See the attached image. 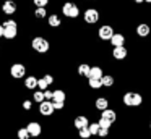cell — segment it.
<instances>
[{
	"instance_id": "36",
	"label": "cell",
	"mask_w": 151,
	"mask_h": 139,
	"mask_svg": "<svg viewBox=\"0 0 151 139\" xmlns=\"http://www.w3.org/2000/svg\"><path fill=\"white\" fill-rule=\"evenodd\" d=\"M107 134H109V129H104V128L99 129V136H101V138H104V136H107Z\"/></svg>"
},
{
	"instance_id": "5",
	"label": "cell",
	"mask_w": 151,
	"mask_h": 139,
	"mask_svg": "<svg viewBox=\"0 0 151 139\" xmlns=\"http://www.w3.org/2000/svg\"><path fill=\"white\" fill-rule=\"evenodd\" d=\"M10 73H12V76H13L15 79H20V78L24 76V73H26V68H24V65H21V63H15V65H12Z\"/></svg>"
},
{
	"instance_id": "31",
	"label": "cell",
	"mask_w": 151,
	"mask_h": 139,
	"mask_svg": "<svg viewBox=\"0 0 151 139\" xmlns=\"http://www.w3.org/2000/svg\"><path fill=\"white\" fill-rule=\"evenodd\" d=\"M4 28H18V24H17L15 19H7V21L4 23Z\"/></svg>"
},
{
	"instance_id": "34",
	"label": "cell",
	"mask_w": 151,
	"mask_h": 139,
	"mask_svg": "<svg viewBox=\"0 0 151 139\" xmlns=\"http://www.w3.org/2000/svg\"><path fill=\"white\" fill-rule=\"evenodd\" d=\"M44 96H46V100L54 99V92H50V91H44Z\"/></svg>"
},
{
	"instance_id": "38",
	"label": "cell",
	"mask_w": 151,
	"mask_h": 139,
	"mask_svg": "<svg viewBox=\"0 0 151 139\" xmlns=\"http://www.w3.org/2000/svg\"><path fill=\"white\" fill-rule=\"evenodd\" d=\"M135 3H141V2H145V0H133Z\"/></svg>"
},
{
	"instance_id": "29",
	"label": "cell",
	"mask_w": 151,
	"mask_h": 139,
	"mask_svg": "<svg viewBox=\"0 0 151 139\" xmlns=\"http://www.w3.org/2000/svg\"><path fill=\"white\" fill-rule=\"evenodd\" d=\"M141 102H143V97H141L140 94H137V92H135V94H133V107L141 105Z\"/></svg>"
},
{
	"instance_id": "3",
	"label": "cell",
	"mask_w": 151,
	"mask_h": 139,
	"mask_svg": "<svg viewBox=\"0 0 151 139\" xmlns=\"http://www.w3.org/2000/svg\"><path fill=\"white\" fill-rule=\"evenodd\" d=\"M114 29H112V26H109V24H106V26H101L99 28V31H98V36L102 39V41H111L112 37H114Z\"/></svg>"
},
{
	"instance_id": "10",
	"label": "cell",
	"mask_w": 151,
	"mask_h": 139,
	"mask_svg": "<svg viewBox=\"0 0 151 139\" xmlns=\"http://www.w3.org/2000/svg\"><path fill=\"white\" fill-rule=\"evenodd\" d=\"M111 44L114 45V47H124V44H125V37H124V34H119V32H115L114 37L111 39Z\"/></svg>"
},
{
	"instance_id": "30",
	"label": "cell",
	"mask_w": 151,
	"mask_h": 139,
	"mask_svg": "<svg viewBox=\"0 0 151 139\" xmlns=\"http://www.w3.org/2000/svg\"><path fill=\"white\" fill-rule=\"evenodd\" d=\"M98 123H99V126H101V128H104V129H109V128H111V125H112L111 121H107V120H104V118H101Z\"/></svg>"
},
{
	"instance_id": "6",
	"label": "cell",
	"mask_w": 151,
	"mask_h": 139,
	"mask_svg": "<svg viewBox=\"0 0 151 139\" xmlns=\"http://www.w3.org/2000/svg\"><path fill=\"white\" fill-rule=\"evenodd\" d=\"M54 102H50V100H44L42 103H39V112H41V115H44V116H49V115H52L54 113Z\"/></svg>"
},
{
	"instance_id": "32",
	"label": "cell",
	"mask_w": 151,
	"mask_h": 139,
	"mask_svg": "<svg viewBox=\"0 0 151 139\" xmlns=\"http://www.w3.org/2000/svg\"><path fill=\"white\" fill-rule=\"evenodd\" d=\"M49 3V0H34V5L37 8H46V5Z\"/></svg>"
},
{
	"instance_id": "28",
	"label": "cell",
	"mask_w": 151,
	"mask_h": 139,
	"mask_svg": "<svg viewBox=\"0 0 151 139\" xmlns=\"http://www.w3.org/2000/svg\"><path fill=\"white\" fill-rule=\"evenodd\" d=\"M80 138H83V139L91 138V131H89V128H83V129H80Z\"/></svg>"
},
{
	"instance_id": "19",
	"label": "cell",
	"mask_w": 151,
	"mask_h": 139,
	"mask_svg": "<svg viewBox=\"0 0 151 139\" xmlns=\"http://www.w3.org/2000/svg\"><path fill=\"white\" fill-rule=\"evenodd\" d=\"M47 21H49V26H52V28H59V26L62 24V21H60V18L57 15H50L49 18H47Z\"/></svg>"
},
{
	"instance_id": "13",
	"label": "cell",
	"mask_w": 151,
	"mask_h": 139,
	"mask_svg": "<svg viewBox=\"0 0 151 139\" xmlns=\"http://www.w3.org/2000/svg\"><path fill=\"white\" fill-rule=\"evenodd\" d=\"M96 108L101 110V112H104V110L109 108V102L106 97H99V99H96Z\"/></svg>"
},
{
	"instance_id": "24",
	"label": "cell",
	"mask_w": 151,
	"mask_h": 139,
	"mask_svg": "<svg viewBox=\"0 0 151 139\" xmlns=\"http://www.w3.org/2000/svg\"><path fill=\"white\" fill-rule=\"evenodd\" d=\"M101 81H102V86H107V87H111L112 84H114V78L109 76V74H104Z\"/></svg>"
},
{
	"instance_id": "33",
	"label": "cell",
	"mask_w": 151,
	"mask_h": 139,
	"mask_svg": "<svg viewBox=\"0 0 151 139\" xmlns=\"http://www.w3.org/2000/svg\"><path fill=\"white\" fill-rule=\"evenodd\" d=\"M31 107H33V102H31V100H24L23 102V108L24 110H31Z\"/></svg>"
},
{
	"instance_id": "2",
	"label": "cell",
	"mask_w": 151,
	"mask_h": 139,
	"mask_svg": "<svg viewBox=\"0 0 151 139\" xmlns=\"http://www.w3.org/2000/svg\"><path fill=\"white\" fill-rule=\"evenodd\" d=\"M62 13L67 16V18H76L80 15V8L76 3H72V2H67L65 5L62 6Z\"/></svg>"
},
{
	"instance_id": "25",
	"label": "cell",
	"mask_w": 151,
	"mask_h": 139,
	"mask_svg": "<svg viewBox=\"0 0 151 139\" xmlns=\"http://www.w3.org/2000/svg\"><path fill=\"white\" fill-rule=\"evenodd\" d=\"M33 99L36 100V102H39V103H42L44 100H46V96H44V91H39V92H34V96H33Z\"/></svg>"
},
{
	"instance_id": "26",
	"label": "cell",
	"mask_w": 151,
	"mask_h": 139,
	"mask_svg": "<svg viewBox=\"0 0 151 139\" xmlns=\"http://www.w3.org/2000/svg\"><path fill=\"white\" fill-rule=\"evenodd\" d=\"M89 87L99 89V87H102V81L101 79H91V78H89Z\"/></svg>"
},
{
	"instance_id": "17",
	"label": "cell",
	"mask_w": 151,
	"mask_h": 139,
	"mask_svg": "<svg viewBox=\"0 0 151 139\" xmlns=\"http://www.w3.org/2000/svg\"><path fill=\"white\" fill-rule=\"evenodd\" d=\"M89 73H91V66H89V65L83 63V65L78 66V74L80 76H88L89 78Z\"/></svg>"
},
{
	"instance_id": "15",
	"label": "cell",
	"mask_w": 151,
	"mask_h": 139,
	"mask_svg": "<svg viewBox=\"0 0 151 139\" xmlns=\"http://www.w3.org/2000/svg\"><path fill=\"white\" fill-rule=\"evenodd\" d=\"M24 86H26L28 89H34V87L39 86V79L34 78V76H29V78H26V81H24Z\"/></svg>"
},
{
	"instance_id": "39",
	"label": "cell",
	"mask_w": 151,
	"mask_h": 139,
	"mask_svg": "<svg viewBox=\"0 0 151 139\" xmlns=\"http://www.w3.org/2000/svg\"><path fill=\"white\" fill-rule=\"evenodd\" d=\"M145 2H148V3H151V0H145Z\"/></svg>"
},
{
	"instance_id": "21",
	"label": "cell",
	"mask_w": 151,
	"mask_h": 139,
	"mask_svg": "<svg viewBox=\"0 0 151 139\" xmlns=\"http://www.w3.org/2000/svg\"><path fill=\"white\" fill-rule=\"evenodd\" d=\"M133 94L135 92H127L124 96V103L127 107H133Z\"/></svg>"
},
{
	"instance_id": "1",
	"label": "cell",
	"mask_w": 151,
	"mask_h": 139,
	"mask_svg": "<svg viewBox=\"0 0 151 139\" xmlns=\"http://www.w3.org/2000/svg\"><path fill=\"white\" fill-rule=\"evenodd\" d=\"M31 47L36 52H39V53H46V52L49 50V42L44 37H34L33 41H31Z\"/></svg>"
},
{
	"instance_id": "9",
	"label": "cell",
	"mask_w": 151,
	"mask_h": 139,
	"mask_svg": "<svg viewBox=\"0 0 151 139\" xmlns=\"http://www.w3.org/2000/svg\"><path fill=\"white\" fill-rule=\"evenodd\" d=\"M73 125H75L78 129H83V128H88V126H89V123H88V118H86V116L80 115V116H76V118H75Z\"/></svg>"
},
{
	"instance_id": "4",
	"label": "cell",
	"mask_w": 151,
	"mask_h": 139,
	"mask_svg": "<svg viewBox=\"0 0 151 139\" xmlns=\"http://www.w3.org/2000/svg\"><path fill=\"white\" fill-rule=\"evenodd\" d=\"M83 19H85L88 24H93L99 19V11L96 8H88L85 13H83Z\"/></svg>"
},
{
	"instance_id": "27",
	"label": "cell",
	"mask_w": 151,
	"mask_h": 139,
	"mask_svg": "<svg viewBox=\"0 0 151 139\" xmlns=\"http://www.w3.org/2000/svg\"><path fill=\"white\" fill-rule=\"evenodd\" d=\"M34 15H36V18H47V11H46V8H36Z\"/></svg>"
},
{
	"instance_id": "23",
	"label": "cell",
	"mask_w": 151,
	"mask_h": 139,
	"mask_svg": "<svg viewBox=\"0 0 151 139\" xmlns=\"http://www.w3.org/2000/svg\"><path fill=\"white\" fill-rule=\"evenodd\" d=\"M88 128H89V131H91V136H99V129H101L99 123H91Z\"/></svg>"
},
{
	"instance_id": "14",
	"label": "cell",
	"mask_w": 151,
	"mask_h": 139,
	"mask_svg": "<svg viewBox=\"0 0 151 139\" xmlns=\"http://www.w3.org/2000/svg\"><path fill=\"white\" fill-rule=\"evenodd\" d=\"M137 34L141 36V37H146L148 34H150V26L146 24V23H141V24H138L137 28Z\"/></svg>"
},
{
	"instance_id": "11",
	"label": "cell",
	"mask_w": 151,
	"mask_h": 139,
	"mask_svg": "<svg viewBox=\"0 0 151 139\" xmlns=\"http://www.w3.org/2000/svg\"><path fill=\"white\" fill-rule=\"evenodd\" d=\"M127 48L125 47H114V50H112V55H114V58H117V60H124L125 57H127Z\"/></svg>"
},
{
	"instance_id": "22",
	"label": "cell",
	"mask_w": 151,
	"mask_h": 139,
	"mask_svg": "<svg viewBox=\"0 0 151 139\" xmlns=\"http://www.w3.org/2000/svg\"><path fill=\"white\" fill-rule=\"evenodd\" d=\"M31 134L28 131V128H20L18 129V139H29Z\"/></svg>"
},
{
	"instance_id": "12",
	"label": "cell",
	"mask_w": 151,
	"mask_h": 139,
	"mask_svg": "<svg viewBox=\"0 0 151 139\" xmlns=\"http://www.w3.org/2000/svg\"><path fill=\"white\" fill-rule=\"evenodd\" d=\"M101 118H104V120H107V121L114 123L115 118H117V115H115V112L112 108H107V110H104V112H101Z\"/></svg>"
},
{
	"instance_id": "18",
	"label": "cell",
	"mask_w": 151,
	"mask_h": 139,
	"mask_svg": "<svg viewBox=\"0 0 151 139\" xmlns=\"http://www.w3.org/2000/svg\"><path fill=\"white\" fill-rule=\"evenodd\" d=\"M18 34V28H5V34L4 37L5 39H15Z\"/></svg>"
},
{
	"instance_id": "37",
	"label": "cell",
	"mask_w": 151,
	"mask_h": 139,
	"mask_svg": "<svg viewBox=\"0 0 151 139\" xmlns=\"http://www.w3.org/2000/svg\"><path fill=\"white\" fill-rule=\"evenodd\" d=\"M4 34H5V28L4 24H0V37H4Z\"/></svg>"
},
{
	"instance_id": "20",
	"label": "cell",
	"mask_w": 151,
	"mask_h": 139,
	"mask_svg": "<svg viewBox=\"0 0 151 139\" xmlns=\"http://www.w3.org/2000/svg\"><path fill=\"white\" fill-rule=\"evenodd\" d=\"M54 102H65V92L62 89L54 91Z\"/></svg>"
},
{
	"instance_id": "35",
	"label": "cell",
	"mask_w": 151,
	"mask_h": 139,
	"mask_svg": "<svg viewBox=\"0 0 151 139\" xmlns=\"http://www.w3.org/2000/svg\"><path fill=\"white\" fill-rule=\"evenodd\" d=\"M54 108H55V110H62L63 108V102H54Z\"/></svg>"
},
{
	"instance_id": "8",
	"label": "cell",
	"mask_w": 151,
	"mask_h": 139,
	"mask_svg": "<svg viewBox=\"0 0 151 139\" xmlns=\"http://www.w3.org/2000/svg\"><path fill=\"white\" fill-rule=\"evenodd\" d=\"M26 128H28V131H29L31 138H37V136L41 134V131H42V128H41V125L37 121H31Z\"/></svg>"
},
{
	"instance_id": "16",
	"label": "cell",
	"mask_w": 151,
	"mask_h": 139,
	"mask_svg": "<svg viewBox=\"0 0 151 139\" xmlns=\"http://www.w3.org/2000/svg\"><path fill=\"white\" fill-rule=\"evenodd\" d=\"M102 76H104V74H102V70L99 66L91 68V73H89V78H91V79H102Z\"/></svg>"
},
{
	"instance_id": "7",
	"label": "cell",
	"mask_w": 151,
	"mask_h": 139,
	"mask_svg": "<svg viewBox=\"0 0 151 139\" xmlns=\"http://www.w3.org/2000/svg\"><path fill=\"white\" fill-rule=\"evenodd\" d=\"M17 3L13 2V0H5L4 5H2V10H4L5 15H13L15 11H17Z\"/></svg>"
}]
</instances>
